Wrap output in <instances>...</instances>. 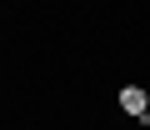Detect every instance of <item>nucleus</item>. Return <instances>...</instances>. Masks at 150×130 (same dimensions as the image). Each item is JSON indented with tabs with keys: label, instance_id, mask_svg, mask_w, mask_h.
Segmentation results:
<instances>
[{
	"label": "nucleus",
	"instance_id": "obj_1",
	"mask_svg": "<svg viewBox=\"0 0 150 130\" xmlns=\"http://www.w3.org/2000/svg\"><path fill=\"white\" fill-rule=\"evenodd\" d=\"M120 110H125V115H135V120H145V110H150V95H145L140 85H125V90H120Z\"/></svg>",
	"mask_w": 150,
	"mask_h": 130
},
{
	"label": "nucleus",
	"instance_id": "obj_2",
	"mask_svg": "<svg viewBox=\"0 0 150 130\" xmlns=\"http://www.w3.org/2000/svg\"><path fill=\"white\" fill-rule=\"evenodd\" d=\"M145 120H150V110H145Z\"/></svg>",
	"mask_w": 150,
	"mask_h": 130
}]
</instances>
